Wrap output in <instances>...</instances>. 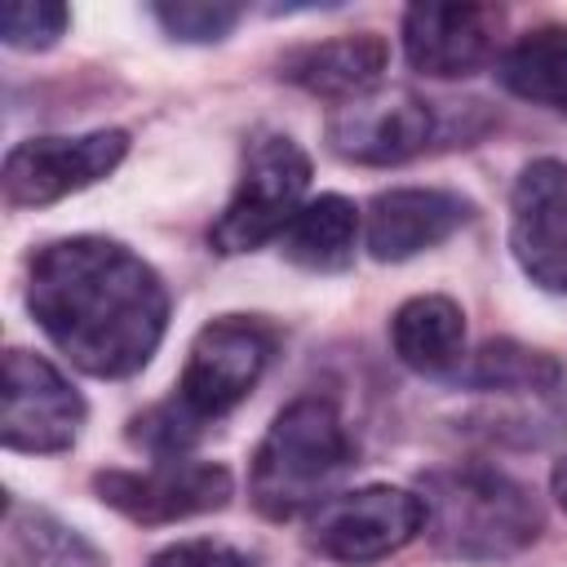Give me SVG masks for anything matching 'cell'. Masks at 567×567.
<instances>
[{"label":"cell","instance_id":"9c48e42d","mask_svg":"<svg viewBox=\"0 0 567 567\" xmlns=\"http://www.w3.org/2000/svg\"><path fill=\"white\" fill-rule=\"evenodd\" d=\"M84 425L80 390L40 354L4 350L0 439L13 452H66Z\"/></svg>","mask_w":567,"mask_h":567},{"label":"cell","instance_id":"52a82bcc","mask_svg":"<svg viewBox=\"0 0 567 567\" xmlns=\"http://www.w3.org/2000/svg\"><path fill=\"white\" fill-rule=\"evenodd\" d=\"M128 151L124 128H93V133H53V137H27L4 155V199L13 208H44L53 199H66L71 190H84L102 182Z\"/></svg>","mask_w":567,"mask_h":567},{"label":"cell","instance_id":"7a4b0ae2","mask_svg":"<svg viewBox=\"0 0 567 567\" xmlns=\"http://www.w3.org/2000/svg\"><path fill=\"white\" fill-rule=\"evenodd\" d=\"M421 501L430 540L465 563L509 558L527 549L545 527L536 496L518 478L478 461L430 470L421 478Z\"/></svg>","mask_w":567,"mask_h":567},{"label":"cell","instance_id":"ba28073f","mask_svg":"<svg viewBox=\"0 0 567 567\" xmlns=\"http://www.w3.org/2000/svg\"><path fill=\"white\" fill-rule=\"evenodd\" d=\"M93 492L102 505L120 509L133 523H177L190 514L221 509L230 501V470L213 461L159 456L151 470H102L93 474Z\"/></svg>","mask_w":567,"mask_h":567},{"label":"cell","instance_id":"d6986e66","mask_svg":"<svg viewBox=\"0 0 567 567\" xmlns=\"http://www.w3.org/2000/svg\"><path fill=\"white\" fill-rule=\"evenodd\" d=\"M4 563L9 567H106L102 554L40 509L9 501L4 514Z\"/></svg>","mask_w":567,"mask_h":567},{"label":"cell","instance_id":"ffe728a7","mask_svg":"<svg viewBox=\"0 0 567 567\" xmlns=\"http://www.w3.org/2000/svg\"><path fill=\"white\" fill-rule=\"evenodd\" d=\"M155 22L173 35V40H190V44H208V40H221L235 22H239V4H226V0H177V4H155L151 9Z\"/></svg>","mask_w":567,"mask_h":567},{"label":"cell","instance_id":"4fadbf2b","mask_svg":"<svg viewBox=\"0 0 567 567\" xmlns=\"http://www.w3.org/2000/svg\"><path fill=\"white\" fill-rule=\"evenodd\" d=\"M474 217V204L461 199L456 190H434V186H403L385 190L368 204L363 217V244L377 261H408L447 235H456Z\"/></svg>","mask_w":567,"mask_h":567},{"label":"cell","instance_id":"30bf717a","mask_svg":"<svg viewBox=\"0 0 567 567\" xmlns=\"http://www.w3.org/2000/svg\"><path fill=\"white\" fill-rule=\"evenodd\" d=\"M509 248L532 284L567 292V164L532 159L509 195Z\"/></svg>","mask_w":567,"mask_h":567},{"label":"cell","instance_id":"7c38bea8","mask_svg":"<svg viewBox=\"0 0 567 567\" xmlns=\"http://www.w3.org/2000/svg\"><path fill=\"white\" fill-rule=\"evenodd\" d=\"M501 22L492 4H412L403 13V53L421 75L456 80L492 62Z\"/></svg>","mask_w":567,"mask_h":567},{"label":"cell","instance_id":"277c9868","mask_svg":"<svg viewBox=\"0 0 567 567\" xmlns=\"http://www.w3.org/2000/svg\"><path fill=\"white\" fill-rule=\"evenodd\" d=\"M310 186V155L275 128H261L244 146L235 195L226 199L221 217L208 226V244L226 257L252 252L297 217L301 195Z\"/></svg>","mask_w":567,"mask_h":567},{"label":"cell","instance_id":"603a6c76","mask_svg":"<svg viewBox=\"0 0 567 567\" xmlns=\"http://www.w3.org/2000/svg\"><path fill=\"white\" fill-rule=\"evenodd\" d=\"M549 487H554V501L567 509V456L554 461V474H549Z\"/></svg>","mask_w":567,"mask_h":567},{"label":"cell","instance_id":"5bb4252c","mask_svg":"<svg viewBox=\"0 0 567 567\" xmlns=\"http://www.w3.org/2000/svg\"><path fill=\"white\" fill-rule=\"evenodd\" d=\"M385 40L372 31L359 35H337V40H319V44H301L279 62V75L292 80L297 89L323 97V102H359L368 93H377L381 71H385Z\"/></svg>","mask_w":567,"mask_h":567},{"label":"cell","instance_id":"e0dca14e","mask_svg":"<svg viewBox=\"0 0 567 567\" xmlns=\"http://www.w3.org/2000/svg\"><path fill=\"white\" fill-rule=\"evenodd\" d=\"M501 84L536 106L567 111V27L523 31L496 62Z\"/></svg>","mask_w":567,"mask_h":567},{"label":"cell","instance_id":"44dd1931","mask_svg":"<svg viewBox=\"0 0 567 567\" xmlns=\"http://www.w3.org/2000/svg\"><path fill=\"white\" fill-rule=\"evenodd\" d=\"M71 13L49 0H9L0 13V35L9 49H49L66 31Z\"/></svg>","mask_w":567,"mask_h":567},{"label":"cell","instance_id":"5b68a950","mask_svg":"<svg viewBox=\"0 0 567 567\" xmlns=\"http://www.w3.org/2000/svg\"><path fill=\"white\" fill-rule=\"evenodd\" d=\"M275 328L248 315H221L213 323H204L190 341L186 368L177 377L173 390V408L204 430V421L226 416L235 403L248 399V390L261 381L270 354H275Z\"/></svg>","mask_w":567,"mask_h":567},{"label":"cell","instance_id":"3957f363","mask_svg":"<svg viewBox=\"0 0 567 567\" xmlns=\"http://www.w3.org/2000/svg\"><path fill=\"white\" fill-rule=\"evenodd\" d=\"M354 465V439L341 412L319 399H292L266 430L252 452L248 492L266 518H292L310 505H323L332 483Z\"/></svg>","mask_w":567,"mask_h":567},{"label":"cell","instance_id":"9a60e30c","mask_svg":"<svg viewBox=\"0 0 567 567\" xmlns=\"http://www.w3.org/2000/svg\"><path fill=\"white\" fill-rule=\"evenodd\" d=\"M399 363L425 377H452L465 363V315L452 297H412L390 319Z\"/></svg>","mask_w":567,"mask_h":567},{"label":"cell","instance_id":"ac0fdd59","mask_svg":"<svg viewBox=\"0 0 567 567\" xmlns=\"http://www.w3.org/2000/svg\"><path fill=\"white\" fill-rule=\"evenodd\" d=\"M456 381L474 390H496V394H527V399H554L563 394V363L545 350L518 346V341H487L470 363L452 372Z\"/></svg>","mask_w":567,"mask_h":567},{"label":"cell","instance_id":"8992f818","mask_svg":"<svg viewBox=\"0 0 567 567\" xmlns=\"http://www.w3.org/2000/svg\"><path fill=\"white\" fill-rule=\"evenodd\" d=\"M425 532V501L403 487H359L328 496L310 518V545L337 563H377Z\"/></svg>","mask_w":567,"mask_h":567},{"label":"cell","instance_id":"6da1fadb","mask_svg":"<svg viewBox=\"0 0 567 567\" xmlns=\"http://www.w3.org/2000/svg\"><path fill=\"white\" fill-rule=\"evenodd\" d=\"M27 306L49 341L89 377L146 368L168 323L159 275L102 235L44 244L27 270Z\"/></svg>","mask_w":567,"mask_h":567},{"label":"cell","instance_id":"2e32d148","mask_svg":"<svg viewBox=\"0 0 567 567\" xmlns=\"http://www.w3.org/2000/svg\"><path fill=\"white\" fill-rule=\"evenodd\" d=\"M359 244V208L346 195H319L297 208V217L279 230V252L301 270H346Z\"/></svg>","mask_w":567,"mask_h":567},{"label":"cell","instance_id":"8fae6325","mask_svg":"<svg viewBox=\"0 0 567 567\" xmlns=\"http://www.w3.org/2000/svg\"><path fill=\"white\" fill-rule=\"evenodd\" d=\"M434 128L439 120L425 97L390 89L337 106L328 120V146L350 164H403L434 142Z\"/></svg>","mask_w":567,"mask_h":567},{"label":"cell","instance_id":"7402d4cb","mask_svg":"<svg viewBox=\"0 0 567 567\" xmlns=\"http://www.w3.org/2000/svg\"><path fill=\"white\" fill-rule=\"evenodd\" d=\"M146 567H252L239 549H230L226 540H177L168 549H159Z\"/></svg>","mask_w":567,"mask_h":567}]
</instances>
